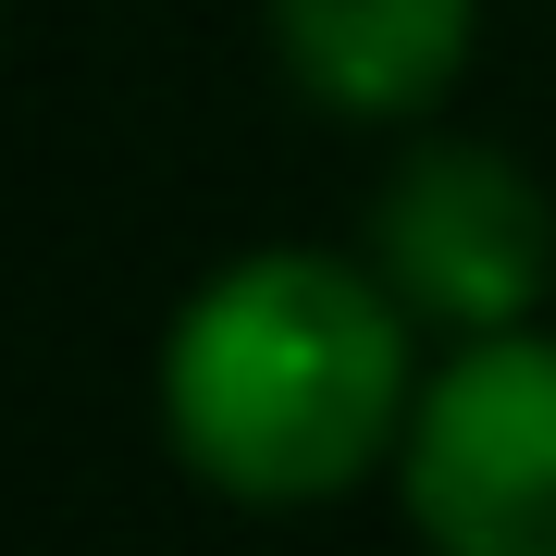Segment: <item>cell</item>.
<instances>
[{
  "instance_id": "obj_1",
  "label": "cell",
  "mask_w": 556,
  "mask_h": 556,
  "mask_svg": "<svg viewBox=\"0 0 556 556\" xmlns=\"http://www.w3.org/2000/svg\"><path fill=\"white\" fill-rule=\"evenodd\" d=\"M408 298L346 260L260 248L161 346V420L186 470L248 507H321L408 420Z\"/></svg>"
},
{
  "instance_id": "obj_3",
  "label": "cell",
  "mask_w": 556,
  "mask_h": 556,
  "mask_svg": "<svg viewBox=\"0 0 556 556\" xmlns=\"http://www.w3.org/2000/svg\"><path fill=\"white\" fill-rule=\"evenodd\" d=\"M371 260L420 321L507 334L556 285V211L507 149H420L371 211Z\"/></svg>"
},
{
  "instance_id": "obj_2",
  "label": "cell",
  "mask_w": 556,
  "mask_h": 556,
  "mask_svg": "<svg viewBox=\"0 0 556 556\" xmlns=\"http://www.w3.org/2000/svg\"><path fill=\"white\" fill-rule=\"evenodd\" d=\"M408 519L433 556H556V346L470 334L408 408Z\"/></svg>"
},
{
  "instance_id": "obj_4",
  "label": "cell",
  "mask_w": 556,
  "mask_h": 556,
  "mask_svg": "<svg viewBox=\"0 0 556 556\" xmlns=\"http://www.w3.org/2000/svg\"><path fill=\"white\" fill-rule=\"evenodd\" d=\"M273 50L321 112L396 124L470 75V0H273Z\"/></svg>"
}]
</instances>
